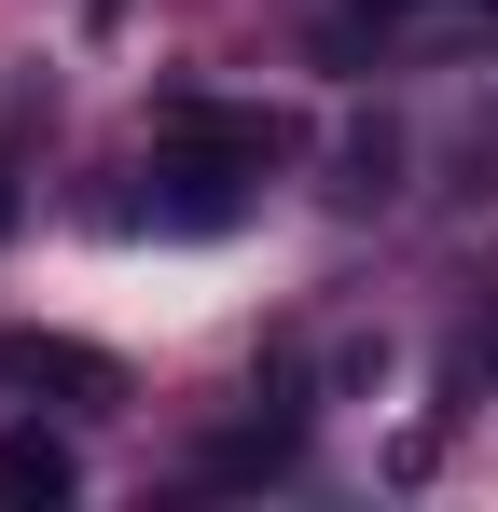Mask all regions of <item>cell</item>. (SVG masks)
I'll return each instance as SVG.
<instances>
[{
  "mask_svg": "<svg viewBox=\"0 0 498 512\" xmlns=\"http://www.w3.org/2000/svg\"><path fill=\"white\" fill-rule=\"evenodd\" d=\"M277 153H291V125H277V111H236V97H166V111H153V167L180 180L166 222H194V236L236 222L249 180L277 167Z\"/></svg>",
  "mask_w": 498,
  "mask_h": 512,
  "instance_id": "6da1fadb",
  "label": "cell"
},
{
  "mask_svg": "<svg viewBox=\"0 0 498 512\" xmlns=\"http://www.w3.org/2000/svg\"><path fill=\"white\" fill-rule=\"evenodd\" d=\"M0 402H125V360L70 333H0Z\"/></svg>",
  "mask_w": 498,
  "mask_h": 512,
  "instance_id": "7a4b0ae2",
  "label": "cell"
},
{
  "mask_svg": "<svg viewBox=\"0 0 498 512\" xmlns=\"http://www.w3.org/2000/svg\"><path fill=\"white\" fill-rule=\"evenodd\" d=\"M56 499H83V457L56 429H0V512H56Z\"/></svg>",
  "mask_w": 498,
  "mask_h": 512,
  "instance_id": "3957f363",
  "label": "cell"
},
{
  "mask_svg": "<svg viewBox=\"0 0 498 512\" xmlns=\"http://www.w3.org/2000/svg\"><path fill=\"white\" fill-rule=\"evenodd\" d=\"M291 443H305L291 416H249V429H222V443H208V485H249V471H291Z\"/></svg>",
  "mask_w": 498,
  "mask_h": 512,
  "instance_id": "277c9868",
  "label": "cell"
},
{
  "mask_svg": "<svg viewBox=\"0 0 498 512\" xmlns=\"http://www.w3.org/2000/svg\"><path fill=\"white\" fill-rule=\"evenodd\" d=\"M332 194H346V208H374V194H388V180H402V139H388V125H360V139H346V153H332Z\"/></svg>",
  "mask_w": 498,
  "mask_h": 512,
  "instance_id": "5b68a950",
  "label": "cell"
},
{
  "mask_svg": "<svg viewBox=\"0 0 498 512\" xmlns=\"http://www.w3.org/2000/svg\"><path fill=\"white\" fill-rule=\"evenodd\" d=\"M457 14H498V0H457Z\"/></svg>",
  "mask_w": 498,
  "mask_h": 512,
  "instance_id": "8992f818",
  "label": "cell"
},
{
  "mask_svg": "<svg viewBox=\"0 0 498 512\" xmlns=\"http://www.w3.org/2000/svg\"><path fill=\"white\" fill-rule=\"evenodd\" d=\"M0 222H14V194H0Z\"/></svg>",
  "mask_w": 498,
  "mask_h": 512,
  "instance_id": "52a82bcc",
  "label": "cell"
}]
</instances>
